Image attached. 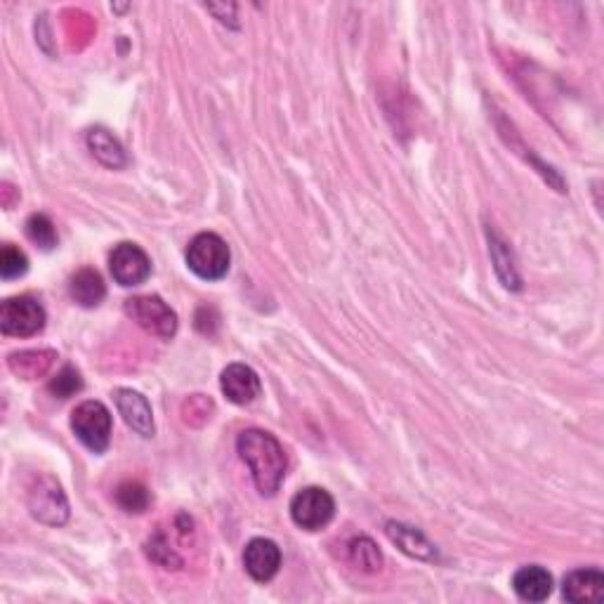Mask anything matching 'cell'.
Instances as JSON below:
<instances>
[{"label": "cell", "mask_w": 604, "mask_h": 604, "mask_svg": "<svg viewBox=\"0 0 604 604\" xmlns=\"http://www.w3.org/2000/svg\"><path fill=\"white\" fill-rule=\"evenodd\" d=\"M26 236H29L38 248H43V251H52V248L57 246L55 225H52V220L43 213L31 215V218L26 220Z\"/></svg>", "instance_id": "20"}, {"label": "cell", "mask_w": 604, "mask_h": 604, "mask_svg": "<svg viewBox=\"0 0 604 604\" xmlns=\"http://www.w3.org/2000/svg\"><path fill=\"white\" fill-rule=\"evenodd\" d=\"M83 390V380H81V373H78L74 366H64L62 371L57 373L55 378H52L50 383V392L59 399H69L74 397L76 392Z\"/></svg>", "instance_id": "23"}, {"label": "cell", "mask_w": 604, "mask_h": 604, "mask_svg": "<svg viewBox=\"0 0 604 604\" xmlns=\"http://www.w3.org/2000/svg\"><path fill=\"white\" fill-rule=\"evenodd\" d=\"M29 510L38 522L48 527H62L69 520V503L59 484L50 475L38 477L29 489Z\"/></svg>", "instance_id": "6"}, {"label": "cell", "mask_w": 604, "mask_h": 604, "mask_svg": "<svg viewBox=\"0 0 604 604\" xmlns=\"http://www.w3.org/2000/svg\"><path fill=\"white\" fill-rule=\"evenodd\" d=\"M336 515V501L321 487H307L298 491L291 501V517L300 529L319 531Z\"/></svg>", "instance_id": "7"}, {"label": "cell", "mask_w": 604, "mask_h": 604, "mask_svg": "<svg viewBox=\"0 0 604 604\" xmlns=\"http://www.w3.org/2000/svg\"><path fill=\"white\" fill-rule=\"evenodd\" d=\"M26 269H29V260H26V255L19 251L17 246L5 244L3 251H0V277L5 281L19 279L24 277Z\"/></svg>", "instance_id": "22"}, {"label": "cell", "mask_w": 604, "mask_h": 604, "mask_svg": "<svg viewBox=\"0 0 604 604\" xmlns=\"http://www.w3.org/2000/svg\"><path fill=\"white\" fill-rule=\"evenodd\" d=\"M88 147L93 151V156L104 166L109 168H123L128 163L126 151H123L121 142L109 133L107 128H93L88 133Z\"/></svg>", "instance_id": "16"}, {"label": "cell", "mask_w": 604, "mask_h": 604, "mask_svg": "<svg viewBox=\"0 0 604 604\" xmlns=\"http://www.w3.org/2000/svg\"><path fill=\"white\" fill-rule=\"evenodd\" d=\"M45 310L43 305L31 295H17L8 298L0 307V331L5 336L15 338H31L43 331L45 326Z\"/></svg>", "instance_id": "4"}, {"label": "cell", "mask_w": 604, "mask_h": 604, "mask_svg": "<svg viewBox=\"0 0 604 604\" xmlns=\"http://www.w3.org/2000/svg\"><path fill=\"white\" fill-rule=\"evenodd\" d=\"M116 406L121 411L123 420L128 423V428H133L137 435L142 437H154V416H151V406L147 397H142L135 390H116Z\"/></svg>", "instance_id": "11"}, {"label": "cell", "mask_w": 604, "mask_h": 604, "mask_svg": "<svg viewBox=\"0 0 604 604\" xmlns=\"http://www.w3.org/2000/svg\"><path fill=\"white\" fill-rule=\"evenodd\" d=\"M111 277L121 286H140L151 277V260L137 244H118L109 255Z\"/></svg>", "instance_id": "8"}, {"label": "cell", "mask_w": 604, "mask_h": 604, "mask_svg": "<svg viewBox=\"0 0 604 604\" xmlns=\"http://www.w3.org/2000/svg\"><path fill=\"white\" fill-rule=\"evenodd\" d=\"M147 555L151 562H156L163 569H180L182 567V557L170 548L168 538L163 534H156L149 538L147 543Z\"/></svg>", "instance_id": "21"}, {"label": "cell", "mask_w": 604, "mask_h": 604, "mask_svg": "<svg viewBox=\"0 0 604 604\" xmlns=\"http://www.w3.org/2000/svg\"><path fill=\"white\" fill-rule=\"evenodd\" d=\"M71 430L85 449L104 453L111 442V413L102 402H83L71 413Z\"/></svg>", "instance_id": "3"}, {"label": "cell", "mask_w": 604, "mask_h": 604, "mask_svg": "<svg viewBox=\"0 0 604 604\" xmlns=\"http://www.w3.org/2000/svg\"><path fill=\"white\" fill-rule=\"evenodd\" d=\"M187 267L199 279L218 281L229 272V246L222 236L213 232L196 234L187 246Z\"/></svg>", "instance_id": "2"}, {"label": "cell", "mask_w": 604, "mask_h": 604, "mask_svg": "<svg viewBox=\"0 0 604 604\" xmlns=\"http://www.w3.org/2000/svg\"><path fill=\"white\" fill-rule=\"evenodd\" d=\"M69 293L81 307H97L104 300V295H107V286H104L100 272H95V269H81V272H76L74 277H71Z\"/></svg>", "instance_id": "15"}, {"label": "cell", "mask_w": 604, "mask_h": 604, "mask_svg": "<svg viewBox=\"0 0 604 604\" xmlns=\"http://www.w3.org/2000/svg\"><path fill=\"white\" fill-rule=\"evenodd\" d=\"M244 567L253 581H272L281 567L279 546L274 541H269V538H253L244 550Z\"/></svg>", "instance_id": "9"}, {"label": "cell", "mask_w": 604, "mask_h": 604, "mask_svg": "<svg viewBox=\"0 0 604 604\" xmlns=\"http://www.w3.org/2000/svg\"><path fill=\"white\" fill-rule=\"evenodd\" d=\"M57 359L55 352L50 350H31V352H19L10 357V369L26 380L43 376L50 369L52 361Z\"/></svg>", "instance_id": "17"}, {"label": "cell", "mask_w": 604, "mask_h": 604, "mask_svg": "<svg viewBox=\"0 0 604 604\" xmlns=\"http://www.w3.org/2000/svg\"><path fill=\"white\" fill-rule=\"evenodd\" d=\"M350 560L354 567L369 571V574H376L383 567V553H380L369 536H359L350 543Z\"/></svg>", "instance_id": "18"}, {"label": "cell", "mask_w": 604, "mask_h": 604, "mask_svg": "<svg viewBox=\"0 0 604 604\" xmlns=\"http://www.w3.org/2000/svg\"><path fill=\"white\" fill-rule=\"evenodd\" d=\"M116 503L121 505L123 510L130 512V515H140L149 508L151 496L144 484L140 482H126L116 489Z\"/></svg>", "instance_id": "19"}, {"label": "cell", "mask_w": 604, "mask_h": 604, "mask_svg": "<svg viewBox=\"0 0 604 604\" xmlns=\"http://www.w3.org/2000/svg\"><path fill=\"white\" fill-rule=\"evenodd\" d=\"M562 595L569 602H600L604 597V574L600 569H576L564 576Z\"/></svg>", "instance_id": "12"}, {"label": "cell", "mask_w": 604, "mask_h": 604, "mask_svg": "<svg viewBox=\"0 0 604 604\" xmlns=\"http://www.w3.org/2000/svg\"><path fill=\"white\" fill-rule=\"evenodd\" d=\"M385 531L387 536H390V541L397 543V548L409 557H416V560H425V562L437 560V548L432 546L423 531L406 527L402 522H387Z\"/></svg>", "instance_id": "14"}, {"label": "cell", "mask_w": 604, "mask_h": 604, "mask_svg": "<svg viewBox=\"0 0 604 604\" xmlns=\"http://www.w3.org/2000/svg\"><path fill=\"white\" fill-rule=\"evenodd\" d=\"M220 387L229 402L239 404V406L255 402L262 392L258 373H255L251 366H246V364H229L227 369L222 371Z\"/></svg>", "instance_id": "10"}, {"label": "cell", "mask_w": 604, "mask_h": 604, "mask_svg": "<svg viewBox=\"0 0 604 604\" xmlns=\"http://www.w3.org/2000/svg\"><path fill=\"white\" fill-rule=\"evenodd\" d=\"M512 588L524 602H543L553 593V576L548 569L529 564V567L517 571L515 579H512Z\"/></svg>", "instance_id": "13"}, {"label": "cell", "mask_w": 604, "mask_h": 604, "mask_svg": "<svg viewBox=\"0 0 604 604\" xmlns=\"http://www.w3.org/2000/svg\"><path fill=\"white\" fill-rule=\"evenodd\" d=\"M126 314L151 336L170 340L177 333V314L159 295H135L126 300Z\"/></svg>", "instance_id": "5"}, {"label": "cell", "mask_w": 604, "mask_h": 604, "mask_svg": "<svg viewBox=\"0 0 604 604\" xmlns=\"http://www.w3.org/2000/svg\"><path fill=\"white\" fill-rule=\"evenodd\" d=\"M241 461L248 465L255 487L262 496H274L286 477V451L279 439L265 430H246L236 439Z\"/></svg>", "instance_id": "1"}]
</instances>
